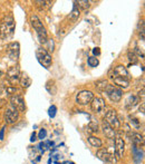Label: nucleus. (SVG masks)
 <instances>
[{
  "label": "nucleus",
  "mask_w": 145,
  "mask_h": 164,
  "mask_svg": "<svg viewBox=\"0 0 145 164\" xmlns=\"http://www.w3.org/2000/svg\"><path fill=\"white\" fill-rule=\"evenodd\" d=\"M16 28V22L13 15L7 13L4 16V18L0 21V38L2 40H7L13 36Z\"/></svg>",
  "instance_id": "obj_1"
},
{
  "label": "nucleus",
  "mask_w": 145,
  "mask_h": 164,
  "mask_svg": "<svg viewBox=\"0 0 145 164\" xmlns=\"http://www.w3.org/2000/svg\"><path fill=\"white\" fill-rule=\"evenodd\" d=\"M46 89L48 90V93H50L51 95H55L57 93V87L55 81H48L46 84Z\"/></svg>",
  "instance_id": "obj_23"
},
{
  "label": "nucleus",
  "mask_w": 145,
  "mask_h": 164,
  "mask_svg": "<svg viewBox=\"0 0 145 164\" xmlns=\"http://www.w3.org/2000/svg\"><path fill=\"white\" fill-rule=\"evenodd\" d=\"M105 93L107 94L108 98L112 102H114V103L120 102L122 97H123V92H122V89H120L118 87H116V86H113V85H108V87Z\"/></svg>",
  "instance_id": "obj_6"
},
{
  "label": "nucleus",
  "mask_w": 145,
  "mask_h": 164,
  "mask_svg": "<svg viewBox=\"0 0 145 164\" xmlns=\"http://www.w3.org/2000/svg\"><path fill=\"white\" fill-rule=\"evenodd\" d=\"M19 83L24 88H28L32 85V78L26 73H22V74H20V77H19Z\"/></svg>",
  "instance_id": "obj_18"
},
{
  "label": "nucleus",
  "mask_w": 145,
  "mask_h": 164,
  "mask_svg": "<svg viewBox=\"0 0 145 164\" xmlns=\"http://www.w3.org/2000/svg\"><path fill=\"white\" fill-rule=\"evenodd\" d=\"M7 53L13 60H17L19 56V44L18 43H10L7 46Z\"/></svg>",
  "instance_id": "obj_14"
},
{
  "label": "nucleus",
  "mask_w": 145,
  "mask_h": 164,
  "mask_svg": "<svg viewBox=\"0 0 145 164\" xmlns=\"http://www.w3.org/2000/svg\"><path fill=\"white\" fill-rule=\"evenodd\" d=\"M88 128L94 133L98 132V124H97V122H94V121L90 122V123L88 124Z\"/></svg>",
  "instance_id": "obj_29"
},
{
  "label": "nucleus",
  "mask_w": 145,
  "mask_h": 164,
  "mask_svg": "<svg viewBox=\"0 0 145 164\" xmlns=\"http://www.w3.org/2000/svg\"><path fill=\"white\" fill-rule=\"evenodd\" d=\"M94 98V94L90 90H81L76 96V102L78 105H87L90 104V102Z\"/></svg>",
  "instance_id": "obj_7"
},
{
  "label": "nucleus",
  "mask_w": 145,
  "mask_h": 164,
  "mask_svg": "<svg viewBox=\"0 0 145 164\" xmlns=\"http://www.w3.org/2000/svg\"><path fill=\"white\" fill-rule=\"evenodd\" d=\"M20 70H19L18 66H13L10 67L8 71H7V77L9 78V81L11 83L19 82V77H20Z\"/></svg>",
  "instance_id": "obj_16"
},
{
  "label": "nucleus",
  "mask_w": 145,
  "mask_h": 164,
  "mask_svg": "<svg viewBox=\"0 0 145 164\" xmlns=\"http://www.w3.org/2000/svg\"><path fill=\"white\" fill-rule=\"evenodd\" d=\"M56 112H57V107L55 105H51L50 107H49V109H48V115L53 118V117L56 116Z\"/></svg>",
  "instance_id": "obj_31"
},
{
  "label": "nucleus",
  "mask_w": 145,
  "mask_h": 164,
  "mask_svg": "<svg viewBox=\"0 0 145 164\" xmlns=\"http://www.w3.org/2000/svg\"><path fill=\"white\" fill-rule=\"evenodd\" d=\"M87 64H88L89 67H97L98 66V64H99V62H98V58H96V57H89L88 60H87Z\"/></svg>",
  "instance_id": "obj_26"
},
{
  "label": "nucleus",
  "mask_w": 145,
  "mask_h": 164,
  "mask_svg": "<svg viewBox=\"0 0 145 164\" xmlns=\"http://www.w3.org/2000/svg\"><path fill=\"white\" fill-rule=\"evenodd\" d=\"M109 77L113 79L115 77H120V78H125V79H131V75L126 69V67H124L123 65H118L116 67H113L112 70L109 71Z\"/></svg>",
  "instance_id": "obj_4"
},
{
  "label": "nucleus",
  "mask_w": 145,
  "mask_h": 164,
  "mask_svg": "<svg viewBox=\"0 0 145 164\" xmlns=\"http://www.w3.org/2000/svg\"><path fill=\"white\" fill-rule=\"evenodd\" d=\"M102 130H103L104 135H105L108 139H115V136H116V132H115V130H114L113 127L111 126V125H109V124H108L105 120H103V122H102Z\"/></svg>",
  "instance_id": "obj_13"
},
{
  "label": "nucleus",
  "mask_w": 145,
  "mask_h": 164,
  "mask_svg": "<svg viewBox=\"0 0 145 164\" xmlns=\"http://www.w3.org/2000/svg\"><path fill=\"white\" fill-rule=\"evenodd\" d=\"M139 103V98L137 96H135V95H130L126 98V101H125V108L128 109V111H130V109H133Z\"/></svg>",
  "instance_id": "obj_17"
},
{
  "label": "nucleus",
  "mask_w": 145,
  "mask_h": 164,
  "mask_svg": "<svg viewBox=\"0 0 145 164\" xmlns=\"http://www.w3.org/2000/svg\"><path fill=\"white\" fill-rule=\"evenodd\" d=\"M76 6L78 8H81L83 10H86L90 7V1H87V0H79V1H75Z\"/></svg>",
  "instance_id": "obj_24"
},
{
  "label": "nucleus",
  "mask_w": 145,
  "mask_h": 164,
  "mask_svg": "<svg viewBox=\"0 0 145 164\" xmlns=\"http://www.w3.org/2000/svg\"><path fill=\"white\" fill-rule=\"evenodd\" d=\"M10 105L16 108L19 113H22V112L26 111L25 100H24L22 96H20V95L15 94L10 97Z\"/></svg>",
  "instance_id": "obj_10"
},
{
  "label": "nucleus",
  "mask_w": 145,
  "mask_h": 164,
  "mask_svg": "<svg viewBox=\"0 0 145 164\" xmlns=\"http://www.w3.org/2000/svg\"><path fill=\"white\" fill-rule=\"evenodd\" d=\"M127 58H128L130 63H132V64H136L139 62V58H137V56H136V54H135L134 50L127 51Z\"/></svg>",
  "instance_id": "obj_25"
},
{
  "label": "nucleus",
  "mask_w": 145,
  "mask_h": 164,
  "mask_svg": "<svg viewBox=\"0 0 145 164\" xmlns=\"http://www.w3.org/2000/svg\"><path fill=\"white\" fill-rule=\"evenodd\" d=\"M137 97H139V100L142 98V101L144 102V88H142L141 90H139V96H137Z\"/></svg>",
  "instance_id": "obj_33"
},
{
  "label": "nucleus",
  "mask_w": 145,
  "mask_h": 164,
  "mask_svg": "<svg viewBox=\"0 0 145 164\" xmlns=\"http://www.w3.org/2000/svg\"><path fill=\"white\" fill-rule=\"evenodd\" d=\"M36 139H36V133L34 132L32 134V137H30V142H35Z\"/></svg>",
  "instance_id": "obj_37"
},
{
  "label": "nucleus",
  "mask_w": 145,
  "mask_h": 164,
  "mask_svg": "<svg viewBox=\"0 0 145 164\" xmlns=\"http://www.w3.org/2000/svg\"><path fill=\"white\" fill-rule=\"evenodd\" d=\"M30 22H32V28L36 30V34H37L39 41L45 45L47 43V40H48V35H47V30H46L45 26L43 25L41 20L38 18L37 15H32L30 16Z\"/></svg>",
  "instance_id": "obj_2"
},
{
  "label": "nucleus",
  "mask_w": 145,
  "mask_h": 164,
  "mask_svg": "<svg viewBox=\"0 0 145 164\" xmlns=\"http://www.w3.org/2000/svg\"><path fill=\"white\" fill-rule=\"evenodd\" d=\"M18 118H19V112L13 106L9 105L7 107L6 112L4 113V120H5V122H6L7 124H13V123H16L18 121Z\"/></svg>",
  "instance_id": "obj_5"
},
{
  "label": "nucleus",
  "mask_w": 145,
  "mask_h": 164,
  "mask_svg": "<svg viewBox=\"0 0 145 164\" xmlns=\"http://www.w3.org/2000/svg\"><path fill=\"white\" fill-rule=\"evenodd\" d=\"M64 164H74V163H73V162H65Z\"/></svg>",
  "instance_id": "obj_39"
},
{
  "label": "nucleus",
  "mask_w": 145,
  "mask_h": 164,
  "mask_svg": "<svg viewBox=\"0 0 145 164\" xmlns=\"http://www.w3.org/2000/svg\"><path fill=\"white\" fill-rule=\"evenodd\" d=\"M131 123H132L133 125H134V126L136 127V128H139V120H136V118H133V120H132V122H131Z\"/></svg>",
  "instance_id": "obj_34"
},
{
  "label": "nucleus",
  "mask_w": 145,
  "mask_h": 164,
  "mask_svg": "<svg viewBox=\"0 0 145 164\" xmlns=\"http://www.w3.org/2000/svg\"><path fill=\"white\" fill-rule=\"evenodd\" d=\"M113 81H114V84L117 85V86L120 87V88L126 89L130 87V81H128V79L120 78V77H115V78H113Z\"/></svg>",
  "instance_id": "obj_19"
},
{
  "label": "nucleus",
  "mask_w": 145,
  "mask_h": 164,
  "mask_svg": "<svg viewBox=\"0 0 145 164\" xmlns=\"http://www.w3.org/2000/svg\"><path fill=\"white\" fill-rule=\"evenodd\" d=\"M104 120L106 121L114 130H118L120 127V122L118 120V116L116 114V111H114V109H109L107 113L105 114Z\"/></svg>",
  "instance_id": "obj_9"
},
{
  "label": "nucleus",
  "mask_w": 145,
  "mask_h": 164,
  "mask_svg": "<svg viewBox=\"0 0 145 164\" xmlns=\"http://www.w3.org/2000/svg\"><path fill=\"white\" fill-rule=\"evenodd\" d=\"M36 58H37L38 63L40 64L45 68H49L53 64V58L49 51H47L45 48L40 47L36 50Z\"/></svg>",
  "instance_id": "obj_3"
},
{
  "label": "nucleus",
  "mask_w": 145,
  "mask_h": 164,
  "mask_svg": "<svg viewBox=\"0 0 145 164\" xmlns=\"http://www.w3.org/2000/svg\"><path fill=\"white\" fill-rule=\"evenodd\" d=\"M75 4V2H74ZM79 15H81V11H79V9H78V7L76 6V4L74 5V8H73V10H71V13H69V16H68V19L71 20L73 22H75L77 19L79 18Z\"/></svg>",
  "instance_id": "obj_21"
},
{
  "label": "nucleus",
  "mask_w": 145,
  "mask_h": 164,
  "mask_svg": "<svg viewBox=\"0 0 145 164\" xmlns=\"http://www.w3.org/2000/svg\"><path fill=\"white\" fill-rule=\"evenodd\" d=\"M35 4L38 5L39 7H43V8H48L51 5L50 1H35Z\"/></svg>",
  "instance_id": "obj_30"
},
{
  "label": "nucleus",
  "mask_w": 145,
  "mask_h": 164,
  "mask_svg": "<svg viewBox=\"0 0 145 164\" xmlns=\"http://www.w3.org/2000/svg\"><path fill=\"white\" fill-rule=\"evenodd\" d=\"M106 104H105V100L102 97H94L93 101L90 102V107L92 111L95 113H101L102 111L105 108Z\"/></svg>",
  "instance_id": "obj_12"
},
{
  "label": "nucleus",
  "mask_w": 145,
  "mask_h": 164,
  "mask_svg": "<svg viewBox=\"0 0 145 164\" xmlns=\"http://www.w3.org/2000/svg\"><path fill=\"white\" fill-rule=\"evenodd\" d=\"M125 151V142L122 136H115V156L117 160H120L124 156Z\"/></svg>",
  "instance_id": "obj_11"
},
{
  "label": "nucleus",
  "mask_w": 145,
  "mask_h": 164,
  "mask_svg": "<svg viewBox=\"0 0 145 164\" xmlns=\"http://www.w3.org/2000/svg\"><path fill=\"white\" fill-rule=\"evenodd\" d=\"M5 130H6V127H1V130H0V141H2L4 139V134H5Z\"/></svg>",
  "instance_id": "obj_36"
},
{
  "label": "nucleus",
  "mask_w": 145,
  "mask_h": 164,
  "mask_svg": "<svg viewBox=\"0 0 145 164\" xmlns=\"http://www.w3.org/2000/svg\"><path fill=\"white\" fill-rule=\"evenodd\" d=\"M128 137H130V141L134 144V146L139 147L141 145H144V136L142 134L137 132H131L128 133Z\"/></svg>",
  "instance_id": "obj_15"
},
{
  "label": "nucleus",
  "mask_w": 145,
  "mask_h": 164,
  "mask_svg": "<svg viewBox=\"0 0 145 164\" xmlns=\"http://www.w3.org/2000/svg\"><path fill=\"white\" fill-rule=\"evenodd\" d=\"M45 45H47V48H45L47 51L49 50V51L53 53V51L55 50V43H54V40H53V39H48V40H47V43H46Z\"/></svg>",
  "instance_id": "obj_28"
},
{
  "label": "nucleus",
  "mask_w": 145,
  "mask_h": 164,
  "mask_svg": "<svg viewBox=\"0 0 145 164\" xmlns=\"http://www.w3.org/2000/svg\"><path fill=\"white\" fill-rule=\"evenodd\" d=\"M133 153L135 158H139V160L143 158V151H141V149H139L137 146H133Z\"/></svg>",
  "instance_id": "obj_27"
},
{
  "label": "nucleus",
  "mask_w": 145,
  "mask_h": 164,
  "mask_svg": "<svg viewBox=\"0 0 145 164\" xmlns=\"http://www.w3.org/2000/svg\"><path fill=\"white\" fill-rule=\"evenodd\" d=\"M46 136H47V131L45 130V128H41L39 133H38V139H46Z\"/></svg>",
  "instance_id": "obj_32"
},
{
  "label": "nucleus",
  "mask_w": 145,
  "mask_h": 164,
  "mask_svg": "<svg viewBox=\"0 0 145 164\" xmlns=\"http://www.w3.org/2000/svg\"><path fill=\"white\" fill-rule=\"evenodd\" d=\"M93 54H94L95 56H99V55H101V50H99V48H98V47L94 48V49H93Z\"/></svg>",
  "instance_id": "obj_35"
},
{
  "label": "nucleus",
  "mask_w": 145,
  "mask_h": 164,
  "mask_svg": "<svg viewBox=\"0 0 145 164\" xmlns=\"http://www.w3.org/2000/svg\"><path fill=\"white\" fill-rule=\"evenodd\" d=\"M5 105H6V101L2 100V98H0V108L2 107V106H5Z\"/></svg>",
  "instance_id": "obj_38"
},
{
  "label": "nucleus",
  "mask_w": 145,
  "mask_h": 164,
  "mask_svg": "<svg viewBox=\"0 0 145 164\" xmlns=\"http://www.w3.org/2000/svg\"><path fill=\"white\" fill-rule=\"evenodd\" d=\"M108 82L106 79H99L97 82H95V88L98 92H106V89L108 87Z\"/></svg>",
  "instance_id": "obj_20"
},
{
  "label": "nucleus",
  "mask_w": 145,
  "mask_h": 164,
  "mask_svg": "<svg viewBox=\"0 0 145 164\" xmlns=\"http://www.w3.org/2000/svg\"><path fill=\"white\" fill-rule=\"evenodd\" d=\"M88 142L93 147H97V149H99V147L103 145L102 139H98V137H96V136H88Z\"/></svg>",
  "instance_id": "obj_22"
},
{
  "label": "nucleus",
  "mask_w": 145,
  "mask_h": 164,
  "mask_svg": "<svg viewBox=\"0 0 145 164\" xmlns=\"http://www.w3.org/2000/svg\"><path fill=\"white\" fill-rule=\"evenodd\" d=\"M96 156L99 160H102L103 162H106V163L115 164L117 162V158H115L113 153H111L107 149H99L96 153Z\"/></svg>",
  "instance_id": "obj_8"
}]
</instances>
